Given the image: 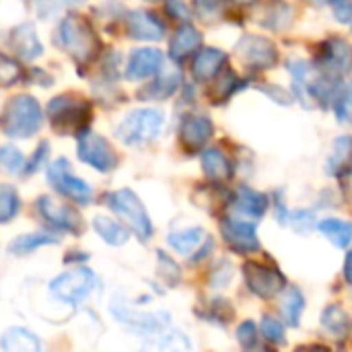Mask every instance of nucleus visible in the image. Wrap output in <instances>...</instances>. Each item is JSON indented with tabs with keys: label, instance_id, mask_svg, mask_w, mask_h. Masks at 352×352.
<instances>
[{
	"label": "nucleus",
	"instance_id": "19",
	"mask_svg": "<svg viewBox=\"0 0 352 352\" xmlns=\"http://www.w3.org/2000/svg\"><path fill=\"white\" fill-rule=\"evenodd\" d=\"M233 214L235 217H241V219H248V221H254V219H260L266 208H268V198L256 190H250V188H241L235 196V202H233Z\"/></svg>",
	"mask_w": 352,
	"mask_h": 352
},
{
	"label": "nucleus",
	"instance_id": "5",
	"mask_svg": "<svg viewBox=\"0 0 352 352\" xmlns=\"http://www.w3.org/2000/svg\"><path fill=\"white\" fill-rule=\"evenodd\" d=\"M109 208L130 225V229L142 239L146 241L153 235V225L151 219L142 206V202L138 200V196L130 190H118L113 194H109Z\"/></svg>",
	"mask_w": 352,
	"mask_h": 352
},
{
	"label": "nucleus",
	"instance_id": "13",
	"mask_svg": "<svg viewBox=\"0 0 352 352\" xmlns=\"http://www.w3.org/2000/svg\"><path fill=\"white\" fill-rule=\"evenodd\" d=\"M320 66L330 74H344L352 66V47L342 39H328L320 45Z\"/></svg>",
	"mask_w": 352,
	"mask_h": 352
},
{
	"label": "nucleus",
	"instance_id": "17",
	"mask_svg": "<svg viewBox=\"0 0 352 352\" xmlns=\"http://www.w3.org/2000/svg\"><path fill=\"white\" fill-rule=\"evenodd\" d=\"M212 136V122L206 116H188L182 124L179 138L188 151H200Z\"/></svg>",
	"mask_w": 352,
	"mask_h": 352
},
{
	"label": "nucleus",
	"instance_id": "14",
	"mask_svg": "<svg viewBox=\"0 0 352 352\" xmlns=\"http://www.w3.org/2000/svg\"><path fill=\"white\" fill-rule=\"evenodd\" d=\"M163 66V54L153 47H142L132 52L128 66H126V78L128 80H142L148 76H155Z\"/></svg>",
	"mask_w": 352,
	"mask_h": 352
},
{
	"label": "nucleus",
	"instance_id": "37",
	"mask_svg": "<svg viewBox=\"0 0 352 352\" xmlns=\"http://www.w3.org/2000/svg\"><path fill=\"white\" fill-rule=\"evenodd\" d=\"M262 334H264L266 340H270L274 344H280L285 340V328L274 318H264L262 320Z\"/></svg>",
	"mask_w": 352,
	"mask_h": 352
},
{
	"label": "nucleus",
	"instance_id": "28",
	"mask_svg": "<svg viewBox=\"0 0 352 352\" xmlns=\"http://www.w3.org/2000/svg\"><path fill=\"white\" fill-rule=\"evenodd\" d=\"M93 229L109 245H124L128 241V237H130L128 229H124L120 223H116V221H111L107 217H95L93 219Z\"/></svg>",
	"mask_w": 352,
	"mask_h": 352
},
{
	"label": "nucleus",
	"instance_id": "25",
	"mask_svg": "<svg viewBox=\"0 0 352 352\" xmlns=\"http://www.w3.org/2000/svg\"><path fill=\"white\" fill-rule=\"evenodd\" d=\"M0 346L2 351L6 352H39L41 351V344L37 340L35 334L23 330V328H12L8 330L2 340H0Z\"/></svg>",
	"mask_w": 352,
	"mask_h": 352
},
{
	"label": "nucleus",
	"instance_id": "16",
	"mask_svg": "<svg viewBox=\"0 0 352 352\" xmlns=\"http://www.w3.org/2000/svg\"><path fill=\"white\" fill-rule=\"evenodd\" d=\"M111 311L116 314V318L130 326L132 330H138V332H148V334H155V332H163L169 324V316L167 314H136L132 309H120V307H111Z\"/></svg>",
	"mask_w": 352,
	"mask_h": 352
},
{
	"label": "nucleus",
	"instance_id": "33",
	"mask_svg": "<svg viewBox=\"0 0 352 352\" xmlns=\"http://www.w3.org/2000/svg\"><path fill=\"white\" fill-rule=\"evenodd\" d=\"M21 78V66L14 58L0 54V87H10Z\"/></svg>",
	"mask_w": 352,
	"mask_h": 352
},
{
	"label": "nucleus",
	"instance_id": "6",
	"mask_svg": "<svg viewBox=\"0 0 352 352\" xmlns=\"http://www.w3.org/2000/svg\"><path fill=\"white\" fill-rule=\"evenodd\" d=\"M97 287V276L87 268H74L56 276L50 285L54 297L66 303H80L85 301Z\"/></svg>",
	"mask_w": 352,
	"mask_h": 352
},
{
	"label": "nucleus",
	"instance_id": "38",
	"mask_svg": "<svg viewBox=\"0 0 352 352\" xmlns=\"http://www.w3.org/2000/svg\"><path fill=\"white\" fill-rule=\"evenodd\" d=\"M237 340L243 349H254L258 344V336H256V326L254 322H243L237 328Z\"/></svg>",
	"mask_w": 352,
	"mask_h": 352
},
{
	"label": "nucleus",
	"instance_id": "29",
	"mask_svg": "<svg viewBox=\"0 0 352 352\" xmlns=\"http://www.w3.org/2000/svg\"><path fill=\"white\" fill-rule=\"evenodd\" d=\"M318 229L336 245V248H346L352 241V223L342 219H326L318 225Z\"/></svg>",
	"mask_w": 352,
	"mask_h": 352
},
{
	"label": "nucleus",
	"instance_id": "32",
	"mask_svg": "<svg viewBox=\"0 0 352 352\" xmlns=\"http://www.w3.org/2000/svg\"><path fill=\"white\" fill-rule=\"evenodd\" d=\"M47 243H56V239L43 235V233H37V235H21L16 241L10 243V252L12 254H19V256H25L41 245H47Z\"/></svg>",
	"mask_w": 352,
	"mask_h": 352
},
{
	"label": "nucleus",
	"instance_id": "31",
	"mask_svg": "<svg viewBox=\"0 0 352 352\" xmlns=\"http://www.w3.org/2000/svg\"><path fill=\"white\" fill-rule=\"evenodd\" d=\"M19 212V194L14 188L0 184V223H8Z\"/></svg>",
	"mask_w": 352,
	"mask_h": 352
},
{
	"label": "nucleus",
	"instance_id": "2",
	"mask_svg": "<svg viewBox=\"0 0 352 352\" xmlns=\"http://www.w3.org/2000/svg\"><path fill=\"white\" fill-rule=\"evenodd\" d=\"M41 122L43 113L37 99L31 95H16L2 111L0 128L10 138H29L41 128Z\"/></svg>",
	"mask_w": 352,
	"mask_h": 352
},
{
	"label": "nucleus",
	"instance_id": "4",
	"mask_svg": "<svg viewBox=\"0 0 352 352\" xmlns=\"http://www.w3.org/2000/svg\"><path fill=\"white\" fill-rule=\"evenodd\" d=\"M165 124V113L161 109L155 107H144V109H136L132 113H128L124 118V122L118 126L116 136L124 142V144H144L155 140Z\"/></svg>",
	"mask_w": 352,
	"mask_h": 352
},
{
	"label": "nucleus",
	"instance_id": "12",
	"mask_svg": "<svg viewBox=\"0 0 352 352\" xmlns=\"http://www.w3.org/2000/svg\"><path fill=\"white\" fill-rule=\"evenodd\" d=\"M235 52L237 56L252 68H270L276 64V47L264 39V37H254V35H248L243 37L237 45H235Z\"/></svg>",
	"mask_w": 352,
	"mask_h": 352
},
{
	"label": "nucleus",
	"instance_id": "21",
	"mask_svg": "<svg viewBox=\"0 0 352 352\" xmlns=\"http://www.w3.org/2000/svg\"><path fill=\"white\" fill-rule=\"evenodd\" d=\"M326 171L336 177L352 173V136H340L334 142V151L328 159Z\"/></svg>",
	"mask_w": 352,
	"mask_h": 352
},
{
	"label": "nucleus",
	"instance_id": "22",
	"mask_svg": "<svg viewBox=\"0 0 352 352\" xmlns=\"http://www.w3.org/2000/svg\"><path fill=\"white\" fill-rule=\"evenodd\" d=\"M198 45H200V33H198V29L186 23V25H182L175 31V35H173V39L169 43V54H171V58L175 62H179L186 56H190Z\"/></svg>",
	"mask_w": 352,
	"mask_h": 352
},
{
	"label": "nucleus",
	"instance_id": "35",
	"mask_svg": "<svg viewBox=\"0 0 352 352\" xmlns=\"http://www.w3.org/2000/svg\"><path fill=\"white\" fill-rule=\"evenodd\" d=\"M25 165V159L21 151L14 146H0V167H4L8 173H19Z\"/></svg>",
	"mask_w": 352,
	"mask_h": 352
},
{
	"label": "nucleus",
	"instance_id": "36",
	"mask_svg": "<svg viewBox=\"0 0 352 352\" xmlns=\"http://www.w3.org/2000/svg\"><path fill=\"white\" fill-rule=\"evenodd\" d=\"M334 113L338 122L342 124H352V82L342 91V95L334 103Z\"/></svg>",
	"mask_w": 352,
	"mask_h": 352
},
{
	"label": "nucleus",
	"instance_id": "1",
	"mask_svg": "<svg viewBox=\"0 0 352 352\" xmlns=\"http://www.w3.org/2000/svg\"><path fill=\"white\" fill-rule=\"evenodd\" d=\"M58 45L76 62L87 64L99 52V39L93 27L80 14H66L58 27Z\"/></svg>",
	"mask_w": 352,
	"mask_h": 352
},
{
	"label": "nucleus",
	"instance_id": "11",
	"mask_svg": "<svg viewBox=\"0 0 352 352\" xmlns=\"http://www.w3.org/2000/svg\"><path fill=\"white\" fill-rule=\"evenodd\" d=\"M37 208L39 214L45 219V223L52 225L54 229H60L64 233H78L82 229V221L78 212L68 204H62L50 196H41L37 200Z\"/></svg>",
	"mask_w": 352,
	"mask_h": 352
},
{
	"label": "nucleus",
	"instance_id": "3",
	"mask_svg": "<svg viewBox=\"0 0 352 352\" xmlns=\"http://www.w3.org/2000/svg\"><path fill=\"white\" fill-rule=\"evenodd\" d=\"M47 120L60 134H80L91 120V105L78 95H58L47 105Z\"/></svg>",
	"mask_w": 352,
	"mask_h": 352
},
{
	"label": "nucleus",
	"instance_id": "10",
	"mask_svg": "<svg viewBox=\"0 0 352 352\" xmlns=\"http://www.w3.org/2000/svg\"><path fill=\"white\" fill-rule=\"evenodd\" d=\"M243 274H245V283H248L250 291L256 293L258 297H264V299L274 297L280 289L287 287V280L278 270L264 266V264H258V262L245 264Z\"/></svg>",
	"mask_w": 352,
	"mask_h": 352
},
{
	"label": "nucleus",
	"instance_id": "23",
	"mask_svg": "<svg viewBox=\"0 0 352 352\" xmlns=\"http://www.w3.org/2000/svg\"><path fill=\"white\" fill-rule=\"evenodd\" d=\"M179 82H182V74L177 70L163 72L148 87H144L138 93V97L140 99H167V97H171L177 91Z\"/></svg>",
	"mask_w": 352,
	"mask_h": 352
},
{
	"label": "nucleus",
	"instance_id": "43",
	"mask_svg": "<svg viewBox=\"0 0 352 352\" xmlns=\"http://www.w3.org/2000/svg\"><path fill=\"white\" fill-rule=\"evenodd\" d=\"M235 2H237V4H241V6H250L254 0H235Z\"/></svg>",
	"mask_w": 352,
	"mask_h": 352
},
{
	"label": "nucleus",
	"instance_id": "30",
	"mask_svg": "<svg viewBox=\"0 0 352 352\" xmlns=\"http://www.w3.org/2000/svg\"><path fill=\"white\" fill-rule=\"evenodd\" d=\"M303 307H305V301H303V295L299 293V289H295V287L285 289L283 303H280V311H283L285 320L291 326H297L299 324V318H301Z\"/></svg>",
	"mask_w": 352,
	"mask_h": 352
},
{
	"label": "nucleus",
	"instance_id": "8",
	"mask_svg": "<svg viewBox=\"0 0 352 352\" xmlns=\"http://www.w3.org/2000/svg\"><path fill=\"white\" fill-rule=\"evenodd\" d=\"M76 151H78L80 161H85L87 165L95 167L101 173H107L118 165V157H116V151L111 148V144L95 132L78 134Z\"/></svg>",
	"mask_w": 352,
	"mask_h": 352
},
{
	"label": "nucleus",
	"instance_id": "24",
	"mask_svg": "<svg viewBox=\"0 0 352 352\" xmlns=\"http://www.w3.org/2000/svg\"><path fill=\"white\" fill-rule=\"evenodd\" d=\"M204 241H208V235L200 227H190V229L175 231L169 235V245L184 256H192L196 250H200Z\"/></svg>",
	"mask_w": 352,
	"mask_h": 352
},
{
	"label": "nucleus",
	"instance_id": "41",
	"mask_svg": "<svg viewBox=\"0 0 352 352\" xmlns=\"http://www.w3.org/2000/svg\"><path fill=\"white\" fill-rule=\"evenodd\" d=\"M47 151H50V146L43 142V144H39V148H37V153H35V157H33V163H29V167H27V171L29 173H33L35 171V167L43 161V157L47 155Z\"/></svg>",
	"mask_w": 352,
	"mask_h": 352
},
{
	"label": "nucleus",
	"instance_id": "20",
	"mask_svg": "<svg viewBox=\"0 0 352 352\" xmlns=\"http://www.w3.org/2000/svg\"><path fill=\"white\" fill-rule=\"evenodd\" d=\"M225 54L217 47H204L194 56L192 62V72L198 80H210L221 72V66L225 64Z\"/></svg>",
	"mask_w": 352,
	"mask_h": 352
},
{
	"label": "nucleus",
	"instance_id": "40",
	"mask_svg": "<svg viewBox=\"0 0 352 352\" xmlns=\"http://www.w3.org/2000/svg\"><path fill=\"white\" fill-rule=\"evenodd\" d=\"M334 14L340 23L352 25V4L346 0H334Z\"/></svg>",
	"mask_w": 352,
	"mask_h": 352
},
{
	"label": "nucleus",
	"instance_id": "26",
	"mask_svg": "<svg viewBox=\"0 0 352 352\" xmlns=\"http://www.w3.org/2000/svg\"><path fill=\"white\" fill-rule=\"evenodd\" d=\"M202 169L214 182H225L233 175V167L229 159L219 148H208L202 153Z\"/></svg>",
	"mask_w": 352,
	"mask_h": 352
},
{
	"label": "nucleus",
	"instance_id": "18",
	"mask_svg": "<svg viewBox=\"0 0 352 352\" xmlns=\"http://www.w3.org/2000/svg\"><path fill=\"white\" fill-rule=\"evenodd\" d=\"M10 45H12V52L16 56H21L23 60H35L43 52V47H41V43L37 39L35 27L31 23H23V25L12 29Z\"/></svg>",
	"mask_w": 352,
	"mask_h": 352
},
{
	"label": "nucleus",
	"instance_id": "15",
	"mask_svg": "<svg viewBox=\"0 0 352 352\" xmlns=\"http://www.w3.org/2000/svg\"><path fill=\"white\" fill-rule=\"evenodd\" d=\"M128 35L138 41H157L165 35V27L153 12L132 10L128 14Z\"/></svg>",
	"mask_w": 352,
	"mask_h": 352
},
{
	"label": "nucleus",
	"instance_id": "7",
	"mask_svg": "<svg viewBox=\"0 0 352 352\" xmlns=\"http://www.w3.org/2000/svg\"><path fill=\"white\" fill-rule=\"evenodd\" d=\"M47 179L58 194L76 204H89L93 198V190L89 188V184L70 171V163L66 159H58L50 165Z\"/></svg>",
	"mask_w": 352,
	"mask_h": 352
},
{
	"label": "nucleus",
	"instance_id": "42",
	"mask_svg": "<svg viewBox=\"0 0 352 352\" xmlns=\"http://www.w3.org/2000/svg\"><path fill=\"white\" fill-rule=\"evenodd\" d=\"M344 274H346V280L352 285V252L346 256V264H344Z\"/></svg>",
	"mask_w": 352,
	"mask_h": 352
},
{
	"label": "nucleus",
	"instance_id": "34",
	"mask_svg": "<svg viewBox=\"0 0 352 352\" xmlns=\"http://www.w3.org/2000/svg\"><path fill=\"white\" fill-rule=\"evenodd\" d=\"M196 12L202 21H217L225 10V0H194Z\"/></svg>",
	"mask_w": 352,
	"mask_h": 352
},
{
	"label": "nucleus",
	"instance_id": "27",
	"mask_svg": "<svg viewBox=\"0 0 352 352\" xmlns=\"http://www.w3.org/2000/svg\"><path fill=\"white\" fill-rule=\"evenodd\" d=\"M322 324H324V328H326L330 334H334V336H338V338L351 336L352 320L351 316H349L342 307H336V305L328 307V309L322 314Z\"/></svg>",
	"mask_w": 352,
	"mask_h": 352
},
{
	"label": "nucleus",
	"instance_id": "39",
	"mask_svg": "<svg viewBox=\"0 0 352 352\" xmlns=\"http://www.w3.org/2000/svg\"><path fill=\"white\" fill-rule=\"evenodd\" d=\"M217 99H225L227 95H231L235 89H237V78L233 76V72L231 70H225V74L221 76V80L217 82Z\"/></svg>",
	"mask_w": 352,
	"mask_h": 352
},
{
	"label": "nucleus",
	"instance_id": "9",
	"mask_svg": "<svg viewBox=\"0 0 352 352\" xmlns=\"http://www.w3.org/2000/svg\"><path fill=\"white\" fill-rule=\"evenodd\" d=\"M221 233L225 241L239 254H254L260 248L258 233H256V221H248L241 217H225L221 223Z\"/></svg>",
	"mask_w": 352,
	"mask_h": 352
}]
</instances>
